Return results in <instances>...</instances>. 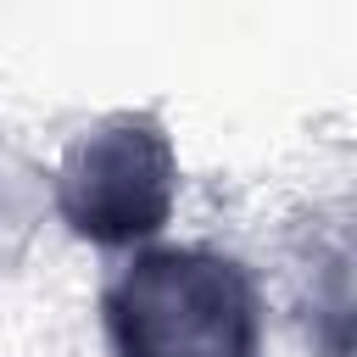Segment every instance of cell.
Returning a JSON list of instances; mask_svg holds the SVG:
<instances>
[{
  "label": "cell",
  "mask_w": 357,
  "mask_h": 357,
  "mask_svg": "<svg viewBox=\"0 0 357 357\" xmlns=\"http://www.w3.org/2000/svg\"><path fill=\"white\" fill-rule=\"evenodd\" d=\"M178 167L156 117L123 112L73 139L56 173V206L78 240L139 245L173 212Z\"/></svg>",
  "instance_id": "2"
},
{
  "label": "cell",
  "mask_w": 357,
  "mask_h": 357,
  "mask_svg": "<svg viewBox=\"0 0 357 357\" xmlns=\"http://www.w3.org/2000/svg\"><path fill=\"white\" fill-rule=\"evenodd\" d=\"M112 357H262L251 268L206 245L134 251L100 290Z\"/></svg>",
  "instance_id": "1"
}]
</instances>
